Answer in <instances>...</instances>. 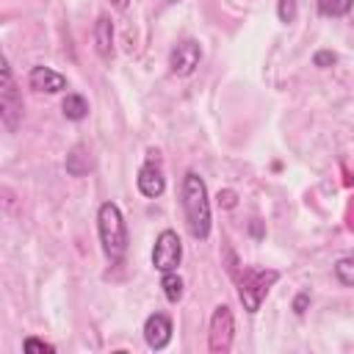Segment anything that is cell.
Masks as SVG:
<instances>
[{
    "label": "cell",
    "mask_w": 354,
    "mask_h": 354,
    "mask_svg": "<svg viewBox=\"0 0 354 354\" xmlns=\"http://www.w3.org/2000/svg\"><path fill=\"white\" fill-rule=\"evenodd\" d=\"M171 332H174V326L166 313H152L144 321V340L152 351H163L171 343Z\"/></svg>",
    "instance_id": "obj_8"
},
{
    "label": "cell",
    "mask_w": 354,
    "mask_h": 354,
    "mask_svg": "<svg viewBox=\"0 0 354 354\" xmlns=\"http://www.w3.org/2000/svg\"><path fill=\"white\" fill-rule=\"evenodd\" d=\"M335 277H337L340 285L354 288V257H340L335 263Z\"/></svg>",
    "instance_id": "obj_16"
},
{
    "label": "cell",
    "mask_w": 354,
    "mask_h": 354,
    "mask_svg": "<svg viewBox=\"0 0 354 354\" xmlns=\"http://www.w3.org/2000/svg\"><path fill=\"white\" fill-rule=\"evenodd\" d=\"M307 304H310V296H307V293H299V296L293 299V313H296V315H304Z\"/></svg>",
    "instance_id": "obj_21"
},
{
    "label": "cell",
    "mask_w": 354,
    "mask_h": 354,
    "mask_svg": "<svg viewBox=\"0 0 354 354\" xmlns=\"http://www.w3.org/2000/svg\"><path fill=\"white\" fill-rule=\"evenodd\" d=\"M0 119L8 133H14L22 122V97L17 91L8 61H3V66H0Z\"/></svg>",
    "instance_id": "obj_4"
},
{
    "label": "cell",
    "mask_w": 354,
    "mask_h": 354,
    "mask_svg": "<svg viewBox=\"0 0 354 354\" xmlns=\"http://www.w3.org/2000/svg\"><path fill=\"white\" fill-rule=\"evenodd\" d=\"M91 36H94V47H97V53H100L102 58H111V53H113V25H111L108 17H100V19L94 22Z\"/></svg>",
    "instance_id": "obj_11"
},
{
    "label": "cell",
    "mask_w": 354,
    "mask_h": 354,
    "mask_svg": "<svg viewBox=\"0 0 354 354\" xmlns=\"http://www.w3.org/2000/svg\"><path fill=\"white\" fill-rule=\"evenodd\" d=\"M160 288H163V296H166L171 304H177V301L183 299V277H180L177 271H169V274H163V279H160Z\"/></svg>",
    "instance_id": "obj_14"
},
{
    "label": "cell",
    "mask_w": 354,
    "mask_h": 354,
    "mask_svg": "<svg viewBox=\"0 0 354 354\" xmlns=\"http://www.w3.org/2000/svg\"><path fill=\"white\" fill-rule=\"evenodd\" d=\"M108 3H111L113 8H119V11H122V8H127V3H130V0H108Z\"/></svg>",
    "instance_id": "obj_22"
},
{
    "label": "cell",
    "mask_w": 354,
    "mask_h": 354,
    "mask_svg": "<svg viewBox=\"0 0 354 354\" xmlns=\"http://www.w3.org/2000/svg\"><path fill=\"white\" fill-rule=\"evenodd\" d=\"M136 183H138V191H141L144 196H149V199L160 196V194H163V188H166V177H163V171H160L158 160H155V163H152V160H149V163H144V166L138 169Z\"/></svg>",
    "instance_id": "obj_10"
},
{
    "label": "cell",
    "mask_w": 354,
    "mask_h": 354,
    "mask_svg": "<svg viewBox=\"0 0 354 354\" xmlns=\"http://www.w3.org/2000/svg\"><path fill=\"white\" fill-rule=\"evenodd\" d=\"M97 232L102 252L111 263H119L127 252V224L116 202H102L97 210Z\"/></svg>",
    "instance_id": "obj_2"
},
{
    "label": "cell",
    "mask_w": 354,
    "mask_h": 354,
    "mask_svg": "<svg viewBox=\"0 0 354 354\" xmlns=\"http://www.w3.org/2000/svg\"><path fill=\"white\" fill-rule=\"evenodd\" d=\"M22 348H25L28 354H53V351H55L53 343H44V340H39V337H25Z\"/></svg>",
    "instance_id": "obj_17"
},
{
    "label": "cell",
    "mask_w": 354,
    "mask_h": 354,
    "mask_svg": "<svg viewBox=\"0 0 354 354\" xmlns=\"http://www.w3.org/2000/svg\"><path fill=\"white\" fill-rule=\"evenodd\" d=\"M91 169V158H88V152H86V147H75L69 155H66V171L72 174V177H80V174H86Z\"/></svg>",
    "instance_id": "obj_13"
},
{
    "label": "cell",
    "mask_w": 354,
    "mask_h": 354,
    "mask_svg": "<svg viewBox=\"0 0 354 354\" xmlns=\"http://www.w3.org/2000/svg\"><path fill=\"white\" fill-rule=\"evenodd\" d=\"M183 210H185V227L196 241H205L210 235V199L205 180L196 171H185L183 177Z\"/></svg>",
    "instance_id": "obj_1"
},
{
    "label": "cell",
    "mask_w": 354,
    "mask_h": 354,
    "mask_svg": "<svg viewBox=\"0 0 354 354\" xmlns=\"http://www.w3.org/2000/svg\"><path fill=\"white\" fill-rule=\"evenodd\" d=\"M337 61V55L332 53V50H318L315 55H313V64L315 66H321V69H326V66H332Z\"/></svg>",
    "instance_id": "obj_19"
},
{
    "label": "cell",
    "mask_w": 354,
    "mask_h": 354,
    "mask_svg": "<svg viewBox=\"0 0 354 354\" xmlns=\"http://www.w3.org/2000/svg\"><path fill=\"white\" fill-rule=\"evenodd\" d=\"M180 260H183L180 235H177L174 230H163V232L155 238V249H152V266H155V271H160V274L177 271Z\"/></svg>",
    "instance_id": "obj_6"
},
{
    "label": "cell",
    "mask_w": 354,
    "mask_h": 354,
    "mask_svg": "<svg viewBox=\"0 0 354 354\" xmlns=\"http://www.w3.org/2000/svg\"><path fill=\"white\" fill-rule=\"evenodd\" d=\"M61 111H64V116H66V119L80 122V119H86V116H88V102H86V97H83V94L69 91V94L64 97V102H61Z\"/></svg>",
    "instance_id": "obj_12"
},
{
    "label": "cell",
    "mask_w": 354,
    "mask_h": 354,
    "mask_svg": "<svg viewBox=\"0 0 354 354\" xmlns=\"http://www.w3.org/2000/svg\"><path fill=\"white\" fill-rule=\"evenodd\" d=\"M277 279H279V271H274V268H249L243 274L241 285H238V296H241L243 310L246 313H257Z\"/></svg>",
    "instance_id": "obj_3"
},
{
    "label": "cell",
    "mask_w": 354,
    "mask_h": 354,
    "mask_svg": "<svg viewBox=\"0 0 354 354\" xmlns=\"http://www.w3.org/2000/svg\"><path fill=\"white\" fill-rule=\"evenodd\" d=\"M232 335H235V321L232 310L227 304H218L210 315V332H207V348L213 354H227L232 348Z\"/></svg>",
    "instance_id": "obj_5"
},
{
    "label": "cell",
    "mask_w": 354,
    "mask_h": 354,
    "mask_svg": "<svg viewBox=\"0 0 354 354\" xmlns=\"http://www.w3.org/2000/svg\"><path fill=\"white\" fill-rule=\"evenodd\" d=\"M218 205H221V207H235V205H238V196H235V191H230V188L218 191Z\"/></svg>",
    "instance_id": "obj_20"
},
{
    "label": "cell",
    "mask_w": 354,
    "mask_h": 354,
    "mask_svg": "<svg viewBox=\"0 0 354 354\" xmlns=\"http://www.w3.org/2000/svg\"><path fill=\"white\" fill-rule=\"evenodd\" d=\"M277 17H279V22L290 25L296 19V0H279L277 3Z\"/></svg>",
    "instance_id": "obj_18"
},
{
    "label": "cell",
    "mask_w": 354,
    "mask_h": 354,
    "mask_svg": "<svg viewBox=\"0 0 354 354\" xmlns=\"http://www.w3.org/2000/svg\"><path fill=\"white\" fill-rule=\"evenodd\" d=\"M28 83H30V88L47 91V94H58V91H64V88L69 86L61 72H55V69H50V66H41V64L28 72Z\"/></svg>",
    "instance_id": "obj_9"
},
{
    "label": "cell",
    "mask_w": 354,
    "mask_h": 354,
    "mask_svg": "<svg viewBox=\"0 0 354 354\" xmlns=\"http://www.w3.org/2000/svg\"><path fill=\"white\" fill-rule=\"evenodd\" d=\"M354 0H318V11L324 17H346L351 11Z\"/></svg>",
    "instance_id": "obj_15"
},
{
    "label": "cell",
    "mask_w": 354,
    "mask_h": 354,
    "mask_svg": "<svg viewBox=\"0 0 354 354\" xmlns=\"http://www.w3.org/2000/svg\"><path fill=\"white\" fill-rule=\"evenodd\" d=\"M199 61H202V47H199V41H194V39L180 41V44L171 50V55H169V66H171V72L180 75V77H188V75L199 66Z\"/></svg>",
    "instance_id": "obj_7"
}]
</instances>
